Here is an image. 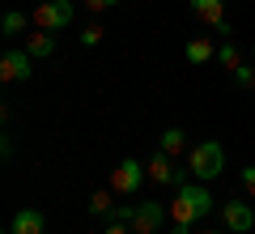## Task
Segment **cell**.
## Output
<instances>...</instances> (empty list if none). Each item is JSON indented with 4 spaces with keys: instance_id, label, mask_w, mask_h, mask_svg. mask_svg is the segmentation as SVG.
Returning <instances> with one entry per match:
<instances>
[{
    "instance_id": "cell-1",
    "label": "cell",
    "mask_w": 255,
    "mask_h": 234,
    "mask_svg": "<svg viewBox=\"0 0 255 234\" xmlns=\"http://www.w3.org/2000/svg\"><path fill=\"white\" fill-rule=\"evenodd\" d=\"M213 213V192L204 188V179H187L174 188V200H170V222L174 226H191L196 230V222L200 217Z\"/></svg>"
},
{
    "instance_id": "cell-2",
    "label": "cell",
    "mask_w": 255,
    "mask_h": 234,
    "mask_svg": "<svg viewBox=\"0 0 255 234\" xmlns=\"http://www.w3.org/2000/svg\"><path fill=\"white\" fill-rule=\"evenodd\" d=\"M187 171L196 175V179H217L221 171H226V149H221V141H196L187 149Z\"/></svg>"
},
{
    "instance_id": "cell-3",
    "label": "cell",
    "mask_w": 255,
    "mask_h": 234,
    "mask_svg": "<svg viewBox=\"0 0 255 234\" xmlns=\"http://www.w3.org/2000/svg\"><path fill=\"white\" fill-rule=\"evenodd\" d=\"M73 0H43V4H34V30H51V34H60L68 21H73Z\"/></svg>"
},
{
    "instance_id": "cell-4",
    "label": "cell",
    "mask_w": 255,
    "mask_h": 234,
    "mask_svg": "<svg viewBox=\"0 0 255 234\" xmlns=\"http://www.w3.org/2000/svg\"><path fill=\"white\" fill-rule=\"evenodd\" d=\"M149 179V166H140L136 158H124V162L111 171V192H119V196H132V192H140V183Z\"/></svg>"
},
{
    "instance_id": "cell-5",
    "label": "cell",
    "mask_w": 255,
    "mask_h": 234,
    "mask_svg": "<svg viewBox=\"0 0 255 234\" xmlns=\"http://www.w3.org/2000/svg\"><path fill=\"white\" fill-rule=\"evenodd\" d=\"M162 217H170V205H162V200H140L136 213H132V234H157L162 230Z\"/></svg>"
},
{
    "instance_id": "cell-6",
    "label": "cell",
    "mask_w": 255,
    "mask_h": 234,
    "mask_svg": "<svg viewBox=\"0 0 255 234\" xmlns=\"http://www.w3.org/2000/svg\"><path fill=\"white\" fill-rule=\"evenodd\" d=\"M0 77L4 81H30L34 77V55L21 47V51H4L0 55Z\"/></svg>"
},
{
    "instance_id": "cell-7",
    "label": "cell",
    "mask_w": 255,
    "mask_h": 234,
    "mask_svg": "<svg viewBox=\"0 0 255 234\" xmlns=\"http://www.w3.org/2000/svg\"><path fill=\"white\" fill-rule=\"evenodd\" d=\"M221 226L234 230V234L255 230V209L247 205V200H226V205H221Z\"/></svg>"
},
{
    "instance_id": "cell-8",
    "label": "cell",
    "mask_w": 255,
    "mask_h": 234,
    "mask_svg": "<svg viewBox=\"0 0 255 234\" xmlns=\"http://www.w3.org/2000/svg\"><path fill=\"white\" fill-rule=\"evenodd\" d=\"M149 183H157V188H179V183H187V179H183V171H174L170 153L157 149L153 158H149Z\"/></svg>"
},
{
    "instance_id": "cell-9",
    "label": "cell",
    "mask_w": 255,
    "mask_h": 234,
    "mask_svg": "<svg viewBox=\"0 0 255 234\" xmlns=\"http://www.w3.org/2000/svg\"><path fill=\"white\" fill-rule=\"evenodd\" d=\"M191 13L204 21V26H213L217 34H230V21H226V0H191Z\"/></svg>"
},
{
    "instance_id": "cell-10",
    "label": "cell",
    "mask_w": 255,
    "mask_h": 234,
    "mask_svg": "<svg viewBox=\"0 0 255 234\" xmlns=\"http://www.w3.org/2000/svg\"><path fill=\"white\" fill-rule=\"evenodd\" d=\"M43 230H47V217L38 209H17L9 222V234H43Z\"/></svg>"
},
{
    "instance_id": "cell-11",
    "label": "cell",
    "mask_w": 255,
    "mask_h": 234,
    "mask_svg": "<svg viewBox=\"0 0 255 234\" xmlns=\"http://www.w3.org/2000/svg\"><path fill=\"white\" fill-rule=\"evenodd\" d=\"M26 51L34 55V60H51V55H55V34H51V30H34V34H26Z\"/></svg>"
},
{
    "instance_id": "cell-12",
    "label": "cell",
    "mask_w": 255,
    "mask_h": 234,
    "mask_svg": "<svg viewBox=\"0 0 255 234\" xmlns=\"http://www.w3.org/2000/svg\"><path fill=\"white\" fill-rule=\"evenodd\" d=\"M157 149L170 153V158L187 153V149H191V145H187V132H183V128H166V132H162V145H157Z\"/></svg>"
},
{
    "instance_id": "cell-13",
    "label": "cell",
    "mask_w": 255,
    "mask_h": 234,
    "mask_svg": "<svg viewBox=\"0 0 255 234\" xmlns=\"http://www.w3.org/2000/svg\"><path fill=\"white\" fill-rule=\"evenodd\" d=\"M183 55H187L191 64H209V60H217V47H213L209 38H191V43L183 47Z\"/></svg>"
},
{
    "instance_id": "cell-14",
    "label": "cell",
    "mask_w": 255,
    "mask_h": 234,
    "mask_svg": "<svg viewBox=\"0 0 255 234\" xmlns=\"http://www.w3.org/2000/svg\"><path fill=\"white\" fill-rule=\"evenodd\" d=\"M26 26H34V17H30V13H21V9H9L4 17H0V30H4V34H21Z\"/></svg>"
},
{
    "instance_id": "cell-15",
    "label": "cell",
    "mask_w": 255,
    "mask_h": 234,
    "mask_svg": "<svg viewBox=\"0 0 255 234\" xmlns=\"http://www.w3.org/2000/svg\"><path fill=\"white\" fill-rule=\"evenodd\" d=\"M111 192H94L90 196V217H111Z\"/></svg>"
},
{
    "instance_id": "cell-16",
    "label": "cell",
    "mask_w": 255,
    "mask_h": 234,
    "mask_svg": "<svg viewBox=\"0 0 255 234\" xmlns=\"http://www.w3.org/2000/svg\"><path fill=\"white\" fill-rule=\"evenodd\" d=\"M230 77H234V85H238V90H255V64H238V68L230 72Z\"/></svg>"
},
{
    "instance_id": "cell-17",
    "label": "cell",
    "mask_w": 255,
    "mask_h": 234,
    "mask_svg": "<svg viewBox=\"0 0 255 234\" xmlns=\"http://www.w3.org/2000/svg\"><path fill=\"white\" fill-rule=\"evenodd\" d=\"M217 60H221V68L234 72L238 64H243V55H238V47H234V43H226V47H217Z\"/></svg>"
},
{
    "instance_id": "cell-18",
    "label": "cell",
    "mask_w": 255,
    "mask_h": 234,
    "mask_svg": "<svg viewBox=\"0 0 255 234\" xmlns=\"http://www.w3.org/2000/svg\"><path fill=\"white\" fill-rule=\"evenodd\" d=\"M132 213H136V205H115L111 209L107 222H119V226H132Z\"/></svg>"
},
{
    "instance_id": "cell-19",
    "label": "cell",
    "mask_w": 255,
    "mask_h": 234,
    "mask_svg": "<svg viewBox=\"0 0 255 234\" xmlns=\"http://www.w3.org/2000/svg\"><path fill=\"white\" fill-rule=\"evenodd\" d=\"M102 34H107L102 26H85V30H81V47H98V43H102Z\"/></svg>"
},
{
    "instance_id": "cell-20",
    "label": "cell",
    "mask_w": 255,
    "mask_h": 234,
    "mask_svg": "<svg viewBox=\"0 0 255 234\" xmlns=\"http://www.w3.org/2000/svg\"><path fill=\"white\" fill-rule=\"evenodd\" d=\"M243 192L255 196V166H243Z\"/></svg>"
},
{
    "instance_id": "cell-21",
    "label": "cell",
    "mask_w": 255,
    "mask_h": 234,
    "mask_svg": "<svg viewBox=\"0 0 255 234\" xmlns=\"http://www.w3.org/2000/svg\"><path fill=\"white\" fill-rule=\"evenodd\" d=\"M90 4V13H102V9H111V4H119V0H85Z\"/></svg>"
},
{
    "instance_id": "cell-22",
    "label": "cell",
    "mask_w": 255,
    "mask_h": 234,
    "mask_svg": "<svg viewBox=\"0 0 255 234\" xmlns=\"http://www.w3.org/2000/svg\"><path fill=\"white\" fill-rule=\"evenodd\" d=\"M102 234H132V226H119V222H107V230Z\"/></svg>"
},
{
    "instance_id": "cell-23",
    "label": "cell",
    "mask_w": 255,
    "mask_h": 234,
    "mask_svg": "<svg viewBox=\"0 0 255 234\" xmlns=\"http://www.w3.org/2000/svg\"><path fill=\"white\" fill-rule=\"evenodd\" d=\"M170 234H191V226H174L170 222Z\"/></svg>"
},
{
    "instance_id": "cell-24",
    "label": "cell",
    "mask_w": 255,
    "mask_h": 234,
    "mask_svg": "<svg viewBox=\"0 0 255 234\" xmlns=\"http://www.w3.org/2000/svg\"><path fill=\"white\" fill-rule=\"evenodd\" d=\"M204 234H221V230H204Z\"/></svg>"
},
{
    "instance_id": "cell-25",
    "label": "cell",
    "mask_w": 255,
    "mask_h": 234,
    "mask_svg": "<svg viewBox=\"0 0 255 234\" xmlns=\"http://www.w3.org/2000/svg\"><path fill=\"white\" fill-rule=\"evenodd\" d=\"M251 64H255V51H251Z\"/></svg>"
}]
</instances>
